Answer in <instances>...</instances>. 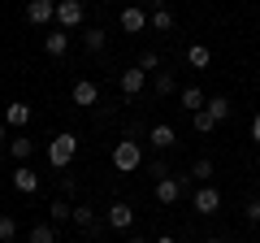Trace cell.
<instances>
[{
  "mask_svg": "<svg viewBox=\"0 0 260 243\" xmlns=\"http://www.w3.org/2000/svg\"><path fill=\"white\" fill-rule=\"evenodd\" d=\"M152 31H174V13H169V9H156V13H152Z\"/></svg>",
  "mask_w": 260,
  "mask_h": 243,
  "instance_id": "26",
  "label": "cell"
},
{
  "mask_svg": "<svg viewBox=\"0 0 260 243\" xmlns=\"http://www.w3.org/2000/svg\"><path fill=\"white\" fill-rule=\"evenodd\" d=\"M148 174L160 183V178H169V165H165V161H148Z\"/></svg>",
  "mask_w": 260,
  "mask_h": 243,
  "instance_id": "29",
  "label": "cell"
},
{
  "mask_svg": "<svg viewBox=\"0 0 260 243\" xmlns=\"http://www.w3.org/2000/svg\"><path fill=\"white\" fill-rule=\"evenodd\" d=\"M148 13L143 9H135V5H130V9H121V31H126V35H143V31H148Z\"/></svg>",
  "mask_w": 260,
  "mask_h": 243,
  "instance_id": "7",
  "label": "cell"
},
{
  "mask_svg": "<svg viewBox=\"0 0 260 243\" xmlns=\"http://www.w3.org/2000/svg\"><path fill=\"white\" fill-rule=\"evenodd\" d=\"M87 22V5L83 0H56V26L61 31H78Z\"/></svg>",
  "mask_w": 260,
  "mask_h": 243,
  "instance_id": "3",
  "label": "cell"
},
{
  "mask_svg": "<svg viewBox=\"0 0 260 243\" xmlns=\"http://www.w3.org/2000/svg\"><path fill=\"white\" fill-rule=\"evenodd\" d=\"M186 183H191V174H182V178H160L156 183V200L160 204H178V200H182V191H186Z\"/></svg>",
  "mask_w": 260,
  "mask_h": 243,
  "instance_id": "4",
  "label": "cell"
},
{
  "mask_svg": "<svg viewBox=\"0 0 260 243\" xmlns=\"http://www.w3.org/2000/svg\"><path fill=\"white\" fill-rule=\"evenodd\" d=\"M48 217H52V222H70V217H74V204H70V200H52V204H48Z\"/></svg>",
  "mask_w": 260,
  "mask_h": 243,
  "instance_id": "22",
  "label": "cell"
},
{
  "mask_svg": "<svg viewBox=\"0 0 260 243\" xmlns=\"http://www.w3.org/2000/svg\"><path fill=\"white\" fill-rule=\"evenodd\" d=\"M204 113H208L213 122H225V117H230V100H225V96H208Z\"/></svg>",
  "mask_w": 260,
  "mask_h": 243,
  "instance_id": "18",
  "label": "cell"
},
{
  "mask_svg": "<svg viewBox=\"0 0 260 243\" xmlns=\"http://www.w3.org/2000/svg\"><path fill=\"white\" fill-rule=\"evenodd\" d=\"M143 165V143L139 139H117L113 143V169L117 174H135Z\"/></svg>",
  "mask_w": 260,
  "mask_h": 243,
  "instance_id": "1",
  "label": "cell"
},
{
  "mask_svg": "<svg viewBox=\"0 0 260 243\" xmlns=\"http://www.w3.org/2000/svg\"><path fill=\"white\" fill-rule=\"evenodd\" d=\"M70 96H74V104H83V109H91V104L100 100V87H95L91 78H78V83H74V92H70Z\"/></svg>",
  "mask_w": 260,
  "mask_h": 243,
  "instance_id": "13",
  "label": "cell"
},
{
  "mask_svg": "<svg viewBox=\"0 0 260 243\" xmlns=\"http://www.w3.org/2000/svg\"><path fill=\"white\" fill-rule=\"evenodd\" d=\"M104 44H109V31L104 26H87L83 31V48L87 52H104Z\"/></svg>",
  "mask_w": 260,
  "mask_h": 243,
  "instance_id": "15",
  "label": "cell"
},
{
  "mask_svg": "<svg viewBox=\"0 0 260 243\" xmlns=\"http://www.w3.org/2000/svg\"><path fill=\"white\" fill-rule=\"evenodd\" d=\"M74 157H78V135H70V131L52 135V143H48V161H52L56 169H65Z\"/></svg>",
  "mask_w": 260,
  "mask_h": 243,
  "instance_id": "2",
  "label": "cell"
},
{
  "mask_svg": "<svg viewBox=\"0 0 260 243\" xmlns=\"http://www.w3.org/2000/svg\"><path fill=\"white\" fill-rule=\"evenodd\" d=\"M256 135H260V117H256Z\"/></svg>",
  "mask_w": 260,
  "mask_h": 243,
  "instance_id": "34",
  "label": "cell"
},
{
  "mask_svg": "<svg viewBox=\"0 0 260 243\" xmlns=\"http://www.w3.org/2000/svg\"><path fill=\"white\" fill-rule=\"evenodd\" d=\"M117 83H121V92H126V96H139L143 87H148V70H139V66H135V70H121Z\"/></svg>",
  "mask_w": 260,
  "mask_h": 243,
  "instance_id": "9",
  "label": "cell"
},
{
  "mask_svg": "<svg viewBox=\"0 0 260 243\" xmlns=\"http://www.w3.org/2000/svg\"><path fill=\"white\" fill-rule=\"evenodd\" d=\"M104 222H109L113 230H130V226H135V208L130 204H113L109 213H104Z\"/></svg>",
  "mask_w": 260,
  "mask_h": 243,
  "instance_id": "12",
  "label": "cell"
},
{
  "mask_svg": "<svg viewBox=\"0 0 260 243\" xmlns=\"http://www.w3.org/2000/svg\"><path fill=\"white\" fill-rule=\"evenodd\" d=\"M30 152H35V139H26V135L9 139V157H13V161H22V165H26V157H30Z\"/></svg>",
  "mask_w": 260,
  "mask_h": 243,
  "instance_id": "19",
  "label": "cell"
},
{
  "mask_svg": "<svg viewBox=\"0 0 260 243\" xmlns=\"http://www.w3.org/2000/svg\"><path fill=\"white\" fill-rule=\"evenodd\" d=\"M126 243H148V239H139V234H135V239H126Z\"/></svg>",
  "mask_w": 260,
  "mask_h": 243,
  "instance_id": "33",
  "label": "cell"
},
{
  "mask_svg": "<svg viewBox=\"0 0 260 243\" xmlns=\"http://www.w3.org/2000/svg\"><path fill=\"white\" fill-rule=\"evenodd\" d=\"M5 126H9V131H26V126H30V104L13 100L9 109H5Z\"/></svg>",
  "mask_w": 260,
  "mask_h": 243,
  "instance_id": "8",
  "label": "cell"
},
{
  "mask_svg": "<svg viewBox=\"0 0 260 243\" xmlns=\"http://www.w3.org/2000/svg\"><path fill=\"white\" fill-rule=\"evenodd\" d=\"M204 104H208V96L200 92V87H182V109L186 113H200Z\"/></svg>",
  "mask_w": 260,
  "mask_h": 243,
  "instance_id": "17",
  "label": "cell"
},
{
  "mask_svg": "<svg viewBox=\"0 0 260 243\" xmlns=\"http://www.w3.org/2000/svg\"><path fill=\"white\" fill-rule=\"evenodd\" d=\"M152 243H178V239H174V234H160V239H152Z\"/></svg>",
  "mask_w": 260,
  "mask_h": 243,
  "instance_id": "31",
  "label": "cell"
},
{
  "mask_svg": "<svg viewBox=\"0 0 260 243\" xmlns=\"http://www.w3.org/2000/svg\"><path fill=\"white\" fill-rule=\"evenodd\" d=\"M186 66H191V70H208V66H213V52H208L204 44H191V48H186Z\"/></svg>",
  "mask_w": 260,
  "mask_h": 243,
  "instance_id": "16",
  "label": "cell"
},
{
  "mask_svg": "<svg viewBox=\"0 0 260 243\" xmlns=\"http://www.w3.org/2000/svg\"><path fill=\"white\" fill-rule=\"evenodd\" d=\"M195 131H200V135H213V131H217V122L208 117L204 109H200V113H195Z\"/></svg>",
  "mask_w": 260,
  "mask_h": 243,
  "instance_id": "27",
  "label": "cell"
},
{
  "mask_svg": "<svg viewBox=\"0 0 260 243\" xmlns=\"http://www.w3.org/2000/svg\"><path fill=\"white\" fill-rule=\"evenodd\" d=\"M139 70H148V74H152V70H160V52H152V48H148V52L139 56Z\"/></svg>",
  "mask_w": 260,
  "mask_h": 243,
  "instance_id": "28",
  "label": "cell"
},
{
  "mask_svg": "<svg viewBox=\"0 0 260 243\" xmlns=\"http://www.w3.org/2000/svg\"><path fill=\"white\" fill-rule=\"evenodd\" d=\"M70 222H74L78 230H87V234H91V230H95V208H87V204H78V208H74V217H70Z\"/></svg>",
  "mask_w": 260,
  "mask_h": 243,
  "instance_id": "21",
  "label": "cell"
},
{
  "mask_svg": "<svg viewBox=\"0 0 260 243\" xmlns=\"http://www.w3.org/2000/svg\"><path fill=\"white\" fill-rule=\"evenodd\" d=\"M204 243H221V239H204Z\"/></svg>",
  "mask_w": 260,
  "mask_h": 243,
  "instance_id": "35",
  "label": "cell"
},
{
  "mask_svg": "<svg viewBox=\"0 0 260 243\" xmlns=\"http://www.w3.org/2000/svg\"><path fill=\"white\" fill-rule=\"evenodd\" d=\"M13 234H18V222L9 213H0V243H13Z\"/></svg>",
  "mask_w": 260,
  "mask_h": 243,
  "instance_id": "25",
  "label": "cell"
},
{
  "mask_svg": "<svg viewBox=\"0 0 260 243\" xmlns=\"http://www.w3.org/2000/svg\"><path fill=\"white\" fill-rule=\"evenodd\" d=\"M13 187H18L22 196H30V191H39V174L30 165H18V169H13Z\"/></svg>",
  "mask_w": 260,
  "mask_h": 243,
  "instance_id": "14",
  "label": "cell"
},
{
  "mask_svg": "<svg viewBox=\"0 0 260 243\" xmlns=\"http://www.w3.org/2000/svg\"><path fill=\"white\" fill-rule=\"evenodd\" d=\"M5 131H9V126H5V122H0V143H5Z\"/></svg>",
  "mask_w": 260,
  "mask_h": 243,
  "instance_id": "32",
  "label": "cell"
},
{
  "mask_svg": "<svg viewBox=\"0 0 260 243\" xmlns=\"http://www.w3.org/2000/svg\"><path fill=\"white\" fill-rule=\"evenodd\" d=\"M213 174H217V165H213V161H208V157H200V161H195V165H191V178H195V183H200V187H204V183H213Z\"/></svg>",
  "mask_w": 260,
  "mask_h": 243,
  "instance_id": "20",
  "label": "cell"
},
{
  "mask_svg": "<svg viewBox=\"0 0 260 243\" xmlns=\"http://www.w3.org/2000/svg\"><path fill=\"white\" fill-rule=\"evenodd\" d=\"M26 243H56V230H52V226H44V222H39V226H30Z\"/></svg>",
  "mask_w": 260,
  "mask_h": 243,
  "instance_id": "23",
  "label": "cell"
},
{
  "mask_svg": "<svg viewBox=\"0 0 260 243\" xmlns=\"http://www.w3.org/2000/svg\"><path fill=\"white\" fill-rule=\"evenodd\" d=\"M148 143L165 152V148H174V143H178V135H174V126H169V122H156V126L148 131Z\"/></svg>",
  "mask_w": 260,
  "mask_h": 243,
  "instance_id": "10",
  "label": "cell"
},
{
  "mask_svg": "<svg viewBox=\"0 0 260 243\" xmlns=\"http://www.w3.org/2000/svg\"><path fill=\"white\" fill-rule=\"evenodd\" d=\"M243 213H247V222H251V226H260V200L251 196V200H247V208H243Z\"/></svg>",
  "mask_w": 260,
  "mask_h": 243,
  "instance_id": "30",
  "label": "cell"
},
{
  "mask_svg": "<svg viewBox=\"0 0 260 243\" xmlns=\"http://www.w3.org/2000/svg\"><path fill=\"white\" fill-rule=\"evenodd\" d=\"M44 52L48 56H65V52H70V31H61V26L48 31V35H44Z\"/></svg>",
  "mask_w": 260,
  "mask_h": 243,
  "instance_id": "11",
  "label": "cell"
},
{
  "mask_svg": "<svg viewBox=\"0 0 260 243\" xmlns=\"http://www.w3.org/2000/svg\"><path fill=\"white\" fill-rule=\"evenodd\" d=\"M217 208H221V191L213 183H204V187L195 191V213H217Z\"/></svg>",
  "mask_w": 260,
  "mask_h": 243,
  "instance_id": "6",
  "label": "cell"
},
{
  "mask_svg": "<svg viewBox=\"0 0 260 243\" xmlns=\"http://www.w3.org/2000/svg\"><path fill=\"white\" fill-rule=\"evenodd\" d=\"M174 92H178V78L169 74V70H160L156 74V96H174Z\"/></svg>",
  "mask_w": 260,
  "mask_h": 243,
  "instance_id": "24",
  "label": "cell"
},
{
  "mask_svg": "<svg viewBox=\"0 0 260 243\" xmlns=\"http://www.w3.org/2000/svg\"><path fill=\"white\" fill-rule=\"evenodd\" d=\"M26 22H30V26H48V22H56V0H26Z\"/></svg>",
  "mask_w": 260,
  "mask_h": 243,
  "instance_id": "5",
  "label": "cell"
}]
</instances>
